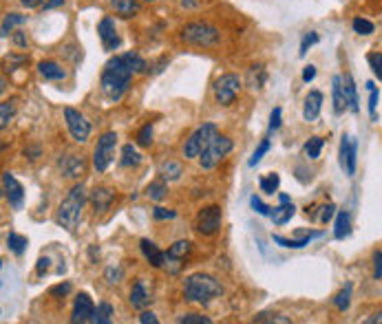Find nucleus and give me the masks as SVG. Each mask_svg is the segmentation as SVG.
I'll return each mask as SVG.
<instances>
[{"instance_id": "54", "label": "nucleus", "mask_w": 382, "mask_h": 324, "mask_svg": "<svg viewBox=\"0 0 382 324\" xmlns=\"http://www.w3.org/2000/svg\"><path fill=\"white\" fill-rule=\"evenodd\" d=\"M140 322H142V324H157L159 320H157V316L152 313V311H142V316H140Z\"/></svg>"}, {"instance_id": "5", "label": "nucleus", "mask_w": 382, "mask_h": 324, "mask_svg": "<svg viewBox=\"0 0 382 324\" xmlns=\"http://www.w3.org/2000/svg\"><path fill=\"white\" fill-rule=\"evenodd\" d=\"M215 137H217L215 123H204V126H199L186 139V146H183V157H186V159L202 157V154L206 152V148L215 142Z\"/></svg>"}, {"instance_id": "32", "label": "nucleus", "mask_w": 382, "mask_h": 324, "mask_svg": "<svg viewBox=\"0 0 382 324\" xmlns=\"http://www.w3.org/2000/svg\"><path fill=\"white\" fill-rule=\"evenodd\" d=\"M166 192H168V185H166V179H162V181H152L148 188H146V194L152 198V201H162L164 196H166Z\"/></svg>"}, {"instance_id": "46", "label": "nucleus", "mask_w": 382, "mask_h": 324, "mask_svg": "<svg viewBox=\"0 0 382 324\" xmlns=\"http://www.w3.org/2000/svg\"><path fill=\"white\" fill-rule=\"evenodd\" d=\"M270 150V139H263V142H261V146H258L256 150H254V154H252V159H250V166H256L258 161H261L263 159V154Z\"/></svg>"}, {"instance_id": "42", "label": "nucleus", "mask_w": 382, "mask_h": 324, "mask_svg": "<svg viewBox=\"0 0 382 324\" xmlns=\"http://www.w3.org/2000/svg\"><path fill=\"white\" fill-rule=\"evenodd\" d=\"M181 324H210V318L206 316H199V313H186L179 318Z\"/></svg>"}, {"instance_id": "16", "label": "nucleus", "mask_w": 382, "mask_h": 324, "mask_svg": "<svg viewBox=\"0 0 382 324\" xmlns=\"http://www.w3.org/2000/svg\"><path fill=\"white\" fill-rule=\"evenodd\" d=\"M294 212H296V208H294L292 201H289V196L287 194H281V205L272 210L270 219L274 221V225H285L287 221H292Z\"/></svg>"}, {"instance_id": "51", "label": "nucleus", "mask_w": 382, "mask_h": 324, "mask_svg": "<svg viewBox=\"0 0 382 324\" xmlns=\"http://www.w3.org/2000/svg\"><path fill=\"white\" fill-rule=\"evenodd\" d=\"M320 210H323V212H320V221H323V223H327V221H331L334 219V214H336V205H325V208H320Z\"/></svg>"}, {"instance_id": "12", "label": "nucleus", "mask_w": 382, "mask_h": 324, "mask_svg": "<svg viewBox=\"0 0 382 324\" xmlns=\"http://www.w3.org/2000/svg\"><path fill=\"white\" fill-rule=\"evenodd\" d=\"M93 316H96V304L91 300L88 293H80L78 298H75V304H73V313H71V322L75 324H82V322H93Z\"/></svg>"}, {"instance_id": "11", "label": "nucleus", "mask_w": 382, "mask_h": 324, "mask_svg": "<svg viewBox=\"0 0 382 324\" xmlns=\"http://www.w3.org/2000/svg\"><path fill=\"white\" fill-rule=\"evenodd\" d=\"M65 119H67V128L71 133V137L75 142H86L88 135H91V123L84 119V115L80 111H75V108L67 106L65 108Z\"/></svg>"}, {"instance_id": "30", "label": "nucleus", "mask_w": 382, "mask_h": 324, "mask_svg": "<svg viewBox=\"0 0 382 324\" xmlns=\"http://www.w3.org/2000/svg\"><path fill=\"white\" fill-rule=\"evenodd\" d=\"M7 245H9V250L16 254V256H20L25 250H27V238L25 236H20V234H16V231H11V234L7 236Z\"/></svg>"}, {"instance_id": "60", "label": "nucleus", "mask_w": 382, "mask_h": 324, "mask_svg": "<svg viewBox=\"0 0 382 324\" xmlns=\"http://www.w3.org/2000/svg\"><path fill=\"white\" fill-rule=\"evenodd\" d=\"M367 324H376V322H382V311H378V313H374L371 318H367L364 320Z\"/></svg>"}, {"instance_id": "52", "label": "nucleus", "mask_w": 382, "mask_h": 324, "mask_svg": "<svg viewBox=\"0 0 382 324\" xmlns=\"http://www.w3.org/2000/svg\"><path fill=\"white\" fill-rule=\"evenodd\" d=\"M374 276L378 278H382V252H376L374 254Z\"/></svg>"}, {"instance_id": "19", "label": "nucleus", "mask_w": 382, "mask_h": 324, "mask_svg": "<svg viewBox=\"0 0 382 324\" xmlns=\"http://www.w3.org/2000/svg\"><path fill=\"white\" fill-rule=\"evenodd\" d=\"M331 95H334V111L343 113L347 108V100H345V88H343V77L341 75L331 77Z\"/></svg>"}, {"instance_id": "53", "label": "nucleus", "mask_w": 382, "mask_h": 324, "mask_svg": "<svg viewBox=\"0 0 382 324\" xmlns=\"http://www.w3.org/2000/svg\"><path fill=\"white\" fill-rule=\"evenodd\" d=\"M71 291V285L69 283H62V285H58L51 289V296H67V293Z\"/></svg>"}, {"instance_id": "62", "label": "nucleus", "mask_w": 382, "mask_h": 324, "mask_svg": "<svg viewBox=\"0 0 382 324\" xmlns=\"http://www.w3.org/2000/svg\"><path fill=\"white\" fill-rule=\"evenodd\" d=\"M146 3H152V0H146Z\"/></svg>"}, {"instance_id": "7", "label": "nucleus", "mask_w": 382, "mask_h": 324, "mask_svg": "<svg viewBox=\"0 0 382 324\" xmlns=\"http://www.w3.org/2000/svg\"><path fill=\"white\" fill-rule=\"evenodd\" d=\"M212 90H215V100L221 106H230V104H235L237 95L241 93V80H239L237 75H232V73H225V75H221L219 80L215 82Z\"/></svg>"}, {"instance_id": "37", "label": "nucleus", "mask_w": 382, "mask_h": 324, "mask_svg": "<svg viewBox=\"0 0 382 324\" xmlns=\"http://www.w3.org/2000/svg\"><path fill=\"white\" fill-rule=\"evenodd\" d=\"M349 298H351V285H347V287L338 293V296L334 298L336 309H338V311H347V309H349V302H351Z\"/></svg>"}, {"instance_id": "33", "label": "nucleus", "mask_w": 382, "mask_h": 324, "mask_svg": "<svg viewBox=\"0 0 382 324\" xmlns=\"http://www.w3.org/2000/svg\"><path fill=\"white\" fill-rule=\"evenodd\" d=\"M113 316V306L109 302H102L96 309V316H93V324H109Z\"/></svg>"}, {"instance_id": "13", "label": "nucleus", "mask_w": 382, "mask_h": 324, "mask_svg": "<svg viewBox=\"0 0 382 324\" xmlns=\"http://www.w3.org/2000/svg\"><path fill=\"white\" fill-rule=\"evenodd\" d=\"M3 192H5V198L9 203L20 210L22 208V201H25V190L22 185L18 183V179L13 177L11 173H3Z\"/></svg>"}, {"instance_id": "47", "label": "nucleus", "mask_w": 382, "mask_h": 324, "mask_svg": "<svg viewBox=\"0 0 382 324\" xmlns=\"http://www.w3.org/2000/svg\"><path fill=\"white\" fill-rule=\"evenodd\" d=\"M367 88H369V113H371V119H376V106H378V90H376L374 82H367Z\"/></svg>"}, {"instance_id": "1", "label": "nucleus", "mask_w": 382, "mask_h": 324, "mask_svg": "<svg viewBox=\"0 0 382 324\" xmlns=\"http://www.w3.org/2000/svg\"><path fill=\"white\" fill-rule=\"evenodd\" d=\"M131 77H133V71L126 65L124 55H115L113 60H109L102 71V82H100L104 95L111 102H119L131 86Z\"/></svg>"}, {"instance_id": "20", "label": "nucleus", "mask_w": 382, "mask_h": 324, "mask_svg": "<svg viewBox=\"0 0 382 324\" xmlns=\"http://www.w3.org/2000/svg\"><path fill=\"white\" fill-rule=\"evenodd\" d=\"M60 166H62L65 175L69 179H75L84 173V161H82V157H75V154H67V157L60 161Z\"/></svg>"}, {"instance_id": "49", "label": "nucleus", "mask_w": 382, "mask_h": 324, "mask_svg": "<svg viewBox=\"0 0 382 324\" xmlns=\"http://www.w3.org/2000/svg\"><path fill=\"white\" fill-rule=\"evenodd\" d=\"M281 126V108H274L270 115V130H277Z\"/></svg>"}, {"instance_id": "40", "label": "nucleus", "mask_w": 382, "mask_h": 324, "mask_svg": "<svg viewBox=\"0 0 382 324\" xmlns=\"http://www.w3.org/2000/svg\"><path fill=\"white\" fill-rule=\"evenodd\" d=\"M318 42V34H314V31H310V34H305V38H303V42H301V51H298V55L301 58H305L308 55V49L312 44H316Z\"/></svg>"}, {"instance_id": "6", "label": "nucleus", "mask_w": 382, "mask_h": 324, "mask_svg": "<svg viewBox=\"0 0 382 324\" xmlns=\"http://www.w3.org/2000/svg\"><path fill=\"white\" fill-rule=\"evenodd\" d=\"M115 146H117V135L113 130L104 133L98 139V146L93 152V166L98 173H106V168H109L111 161L115 159Z\"/></svg>"}, {"instance_id": "24", "label": "nucleus", "mask_w": 382, "mask_h": 324, "mask_svg": "<svg viewBox=\"0 0 382 324\" xmlns=\"http://www.w3.org/2000/svg\"><path fill=\"white\" fill-rule=\"evenodd\" d=\"M115 198V192L109 188H96L93 194H91V203L96 205V210H106L111 205V201Z\"/></svg>"}, {"instance_id": "3", "label": "nucleus", "mask_w": 382, "mask_h": 324, "mask_svg": "<svg viewBox=\"0 0 382 324\" xmlns=\"http://www.w3.org/2000/svg\"><path fill=\"white\" fill-rule=\"evenodd\" d=\"M84 203H86V190H84V185L82 183L73 185L71 192L67 194V198L58 208V216H55L58 225H62L65 229L73 231L75 225H78V221H80V214L84 210Z\"/></svg>"}, {"instance_id": "21", "label": "nucleus", "mask_w": 382, "mask_h": 324, "mask_svg": "<svg viewBox=\"0 0 382 324\" xmlns=\"http://www.w3.org/2000/svg\"><path fill=\"white\" fill-rule=\"evenodd\" d=\"M343 88H345V100H347V108L351 113H358V93H356V84H354V77L345 75L343 77Z\"/></svg>"}, {"instance_id": "43", "label": "nucleus", "mask_w": 382, "mask_h": 324, "mask_svg": "<svg viewBox=\"0 0 382 324\" xmlns=\"http://www.w3.org/2000/svg\"><path fill=\"white\" fill-rule=\"evenodd\" d=\"M150 142H152V126L150 123H146V126L137 133V144L140 146H150Z\"/></svg>"}, {"instance_id": "23", "label": "nucleus", "mask_w": 382, "mask_h": 324, "mask_svg": "<svg viewBox=\"0 0 382 324\" xmlns=\"http://www.w3.org/2000/svg\"><path fill=\"white\" fill-rule=\"evenodd\" d=\"M320 236H323L320 231H310V234H305L301 241H287V238H283V236H274V243H279V245L287 247V250H303L305 245H310L314 238H320Z\"/></svg>"}, {"instance_id": "8", "label": "nucleus", "mask_w": 382, "mask_h": 324, "mask_svg": "<svg viewBox=\"0 0 382 324\" xmlns=\"http://www.w3.org/2000/svg\"><path fill=\"white\" fill-rule=\"evenodd\" d=\"M230 150H232V139H230V137H223V135H217V137H215V142H212V144L206 148V152L199 157L202 168H204V170H212V168H215Z\"/></svg>"}, {"instance_id": "38", "label": "nucleus", "mask_w": 382, "mask_h": 324, "mask_svg": "<svg viewBox=\"0 0 382 324\" xmlns=\"http://www.w3.org/2000/svg\"><path fill=\"white\" fill-rule=\"evenodd\" d=\"M351 27H354V31H356V34H360V36H369V34H374V25H371L369 20H367V18H354Z\"/></svg>"}, {"instance_id": "55", "label": "nucleus", "mask_w": 382, "mask_h": 324, "mask_svg": "<svg viewBox=\"0 0 382 324\" xmlns=\"http://www.w3.org/2000/svg\"><path fill=\"white\" fill-rule=\"evenodd\" d=\"M316 77V67H305V71H303V82H312Z\"/></svg>"}, {"instance_id": "48", "label": "nucleus", "mask_w": 382, "mask_h": 324, "mask_svg": "<svg viewBox=\"0 0 382 324\" xmlns=\"http://www.w3.org/2000/svg\"><path fill=\"white\" fill-rule=\"evenodd\" d=\"M152 216H155L157 221H166V219H175V212L166 208H155L152 210Z\"/></svg>"}, {"instance_id": "25", "label": "nucleus", "mask_w": 382, "mask_h": 324, "mask_svg": "<svg viewBox=\"0 0 382 324\" xmlns=\"http://www.w3.org/2000/svg\"><path fill=\"white\" fill-rule=\"evenodd\" d=\"M351 234V219L349 214L345 210H341L338 214H336V227H334V236L336 238H347Z\"/></svg>"}, {"instance_id": "10", "label": "nucleus", "mask_w": 382, "mask_h": 324, "mask_svg": "<svg viewBox=\"0 0 382 324\" xmlns=\"http://www.w3.org/2000/svg\"><path fill=\"white\" fill-rule=\"evenodd\" d=\"M195 227L199 234L204 236H212L221 229V208L219 205H208L204 208L195 219Z\"/></svg>"}, {"instance_id": "44", "label": "nucleus", "mask_w": 382, "mask_h": 324, "mask_svg": "<svg viewBox=\"0 0 382 324\" xmlns=\"http://www.w3.org/2000/svg\"><path fill=\"white\" fill-rule=\"evenodd\" d=\"M254 322H279V324H287L289 318L279 316V313H258V316L254 318Z\"/></svg>"}, {"instance_id": "45", "label": "nucleus", "mask_w": 382, "mask_h": 324, "mask_svg": "<svg viewBox=\"0 0 382 324\" xmlns=\"http://www.w3.org/2000/svg\"><path fill=\"white\" fill-rule=\"evenodd\" d=\"M250 205H252V210H254L256 214H261V216H270V214H272V208H268L258 196H252V198H250Z\"/></svg>"}, {"instance_id": "2", "label": "nucleus", "mask_w": 382, "mask_h": 324, "mask_svg": "<svg viewBox=\"0 0 382 324\" xmlns=\"http://www.w3.org/2000/svg\"><path fill=\"white\" fill-rule=\"evenodd\" d=\"M221 293H223V289H221L219 281L208 274H192L186 278V283H183V298L188 302L208 304L215 298H219Z\"/></svg>"}, {"instance_id": "41", "label": "nucleus", "mask_w": 382, "mask_h": 324, "mask_svg": "<svg viewBox=\"0 0 382 324\" xmlns=\"http://www.w3.org/2000/svg\"><path fill=\"white\" fill-rule=\"evenodd\" d=\"M11 115H13V108H11V104H9V102L0 104V128H7V126H9V119H11Z\"/></svg>"}, {"instance_id": "27", "label": "nucleus", "mask_w": 382, "mask_h": 324, "mask_svg": "<svg viewBox=\"0 0 382 324\" xmlns=\"http://www.w3.org/2000/svg\"><path fill=\"white\" fill-rule=\"evenodd\" d=\"M111 5L119 18H133L137 9H140L137 7V0H111Z\"/></svg>"}, {"instance_id": "9", "label": "nucleus", "mask_w": 382, "mask_h": 324, "mask_svg": "<svg viewBox=\"0 0 382 324\" xmlns=\"http://www.w3.org/2000/svg\"><path fill=\"white\" fill-rule=\"evenodd\" d=\"M190 252H192V243L190 241H177L175 245L168 247L164 269L171 271V274H179L181 267L186 265V258L190 256Z\"/></svg>"}, {"instance_id": "17", "label": "nucleus", "mask_w": 382, "mask_h": 324, "mask_svg": "<svg viewBox=\"0 0 382 324\" xmlns=\"http://www.w3.org/2000/svg\"><path fill=\"white\" fill-rule=\"evenodd\" d=\"M320 108H323V93H320V90H310V95L305 97L303 117L308 119V121H314L320 115Z\"/></svg>"}, {"instance_id": "4", "label": "nucleus", "mask_w": 382, "mask_h": 324, "mask_svg": "<svg viewBox=\"0 0 382 324\" xmlns=\"http://www.w3.org/2000/svg\"><path fill=\"white\" fill-rule=\"evenodd\" d=\"M181 40L195 46H215L221 40V34L208 22H190L181 29Z\"/></svg>"}, {"instance_id": "35", "label": "nucleus", "mask_w": 382, "mask_h": 324, "mask_svg": "<svg viewBox=\"0 0 382 324\" xmlns=\"http://www.w3.org/2000/svg\"><path fill=\"white\" fill-rule=\"evenodd\" d=\"M27 18L20 13H7L5 15V20H3V36H9L11 34V29L16 27V25H22Z\"/></svg>"}, {"instance_id": "18", "label": "nucleus", "mask_w": 382, "mask_h": 324, "mask_svg": "<svg viewBox=\"0 0 382 324\" xmlns=\"http://www.w3.org/2000/svg\"><path fill=\"white\" fill-rule=\"evenodd\" d=\"M140 247H142V254L146 256V260L150 262L152 267H157V269H164V262H166V254L159 250V247L152 243V241H148V238H142V243H140Z\"/></svg>"}, {"instance_id": "56", "label": "nucleus", "mask_w": 382, "mask_h": 324, "mask_svg": "<svg viewBox=\"0 0 382 324\" xmlns=\"http://www.w3.org/2000/svg\"><path fill=\"white\" fill-rule=\"evenodd\" d=\"M22 7H29V9H36V7H42L47 0H20Z\"/></svg>"}, {"instance_id": "26", "label": "nucleus", "mask_w": 382, "mask_h": 324, "mask_svg": "<svg viewBox=\"0 0 382 324\" xmlns=\"http://www.w3.org/2000/svg\"><path fill=\"white\" fill-rule=\"evenodd\" d=\"M38 73L44 77V80H65V71L60 65H55V62H40Z\"/></svg>"}, {"instance_id": "58", "label": "nucleus", "mask_w": 382, "mask_h": 324, "mask_svg": "<svg viewBox=\"0 0 382 324\" xmlns=\"http://www.w3.org/2000/svg\"><path fill=\"white\" fill-rule=\"evenodd\" d=\"M47 269H49V260L47 258H40L38 260V274L44 276V274H47Z\"/></svg>"}, {"instance_id": "50", "label": "nucleus", "mask_w": 382, "mask_h": 324, "mask_svg": "<svg viewBox=\"0 0 382 324\" xmlns=\"http://www.w3.org/2000/svg\"><path fill=\"white\" fill-rule=\"evenodd\" d=\"M106 281H109L111 285H115V283H119L121 281V269L117 267H111V269H106Z\"/></svg>"}, {"instance_id": "59", "label": "nucleus", "mask_w": 382, "mask_h": 324, "mask_svg": "<svg viewBox=\"0 0 382 324\" xmlns=\"http://www.w3.org/2000/svg\"><path fill=\"white\" fill-rule=\"evenodd\" d=\"M60 5H65V0H47V3H44L42 7L44 9H53V7H60Z\"/></svg>"}, {"instance_id": "15", "label": "nucleus", "mask_w": 382, "mask_h": 324, "mask_svg": "<svg viewBox=\"0 0 382 324\" xmlns=\"http://www.w3.org/2000/svg\"><path fill=\"white\" fill-rule=\"evenodd\" d=\"M98 34H100V40L104 44V49L106 51H115L117 46H119V36H117V31H115V22L113 18H104L98 27Z\"/></svg>"}, {"instance_id": "28", "label": "nucleus", "mask_w": 382, "mask_h": 324, "mask_svg": "<svg viewBox=\"0 0 382 324\" xmlns=\"http://www.w3.org/2000/svg\"><path fill=\"white\" fill-rule=\"evenodd\" d=\"M159 175H162V179H166V181H177L181 175H183V168H181V163L179 161H164L162 166H159Z\"/></svg>"}, {"instance_id": "29", "label": "nucleus", "mask_w": 382, "mask_h": 324, "mask_svg": "<svg viewBox=\"0 0 382 324\" xmlns=\"http://www.w3.org/2000/svg\"><path fill=\"white\" fill-rule=\"evenodd\" d=\"M140 163H142V157H140V152L135 150L133 144H126L124 148H121V166L131 168V166H140Z\"/></svg>"}, {"instance_id": "57", "label": "nucleus", "mask_w": 382, "mask_h": 324, "mask_svg": "<svg viewBox=\"0 0 382 324\" xmlns=\"http://www.w3.org/2000/svg\"><path fill=\"white\" fill-rule=\"evenodd\" d=\"M179 5L186 7V9H195V7L202 5V0H179Z\"/></svg>"}, {"instance_id": "22", "label": "nucleus", "mask_w": 382, "mask_h": 324, "mask_svg": "<svg viewBox=\"0 0 382 324\" xmlns=\"http://www.w3.org/2000/svg\"><path fill=\"white\" fill-rule=\"evenodd\" d=\"M148 302H150V296H148L144 283L137 281L133 285V289H131V304H133V309H146Z\"/></svg>"}, {"instance_id": "39", "label": "nucleus", "mask_w": 382, "mask_h": 324, "mask_svg": "<svg viewBox=\"0 0 382 324\" xmlns=\"http://www.w3.org/2000/svg\"><path fill=\"white\" fill-rule=\"evenodd\" d=\"M369 67L374 71V75L378 77V80L382 82V53H369Z\"/></svg>"}, {"instance_id": "61", "label": "nucleus", "mask_w": 382, "mask_h": 324, "mask_svg": "<svg viewBox=\"0 0 382 324\" xmlns=\"http://www.w3.org/2000/svg\"><path fill=\"white\" fill-rule=\"evenodd\" d=\"M13 40H16V44H20V46L27 44V38L22 36V31H16V38H13Z\"/></svg>"}, {"instance_id": "34", "label": "nucleus", "mask_w": 382, "mask_h": 324, "mask_svg": "<svg viewBox=\"0 0 382 324\" xmlns=\"http://www.w3.org/2000/svg\"><path fill=\"white\" fill-rule=\"evenodd\" d=\"M279 185H281V177L279 175H265L261 179V192L265 194H274L279 190Z\"/></svg>"}, {"instance_id": "31", "label": "nucleus", "mask_w": 382, "mask_h": 324, "mask_svg": "<svg viewBox=\"0 0 382 324\" xmlns=\"http://www.w3.org/2000/svg\"><path fill=\"white\" fill-rule=\"evenodd\" d=\"M124 60H126V65L131 67V71L133 73H146L148 71V65L144 62V58L142 55H137V53H124Z\"/></svg>"}, {"instance_id": "14", "label": "nucleus", "mask_w": 382, "mask_h": 324, "mask_svg": "<svg viewBox=\"0 0 382 324\" xmlns=\"http://www.w3.org/2000/svg\"><path fill=\"white\" fill-rule=\"evenodd\" d=\"M356 152H358V144L354 137H343L341 142V166L345 168V173L351 177L356 173Z\"/></svg>"}, {"instance_id": "36", "label": "nucleus", "mask_w": 382, "mask_h": 324, "mask_svg": "<svg viewBox=\"0 0 382 324\" xmlns=\"http://www.w3.org/2000/svg\"><path fill=\"white\" fill-rule=\"evenodd\" d=\"M323 139L320 137H312L308 144H305V152H308L310 159H318L320 157V150H323Z\"/></svg>"}]
</instances>
